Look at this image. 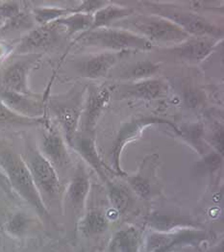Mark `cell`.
Segmentation results:
<instances>
[{"instance_id": "28", "label": "cell", "mask_w": 224, "mask_h": 252, "mask_svg": "<svg viewBox=\"0 0 224 252\" xmlns=\"http://www.w3.org/2000/svg\"><path fill=\"white\" fill-rule=\"evenodd\" d=\"M159 70V64L151 61H143L134 64L129 68L127 75L129 78L145 80L153 76Z\"/></svg>"}, {"instance_id": "31", "label": "cell", "mask_w": 224, "mask_h": 252, "mask_svg": "<svg viewBox=\"0 0 224 252\" xmlns=\"http://www.w3.org/2000/svg\"><path fill=\"white\" fill-rule=\"evenodd\" d=\"M33 17H31L29 14L22 12L15 17L13 20L6 23L1 30L4 32L8 31H15V30H21V29H29L33 26Z\"/></svg>"}, {"instance_id": "24", "label": "cell", "mask_w": 224, "mask_h": 252, "mask_svg": "<svg viewBox=\"0 0 224 252\" xmlns=\"http://www.w3.org/2000/svg\"><path fill=\"white\" fill-rule=\"evenodd\" d=\"M94 21V15L73 13L55 21L68 35H73L80 31H89Z\"/></svg>"}, {"instance_id": "13", "label": "cell", "mask_w": 224, "mask_h": 252, "mask_svg": "<svg viewBox=\"0 0 224 252\" xmlns=\"http://www.w3.org/2000/svg\"><path fill=\"white\" fill-rule=\"evenodd\" d=\"M111 93L106 87L94 88L90 91L84 111V130L92 133L101 115L104 108L109 103Z\"/></svg>"}, {"instance_id": "35", "label": "cell", "mask_w": 224, "mask_h": 252, "mask_svg": "<svg viewBox=\"0 0 224 252\" xmlns=\"http://www.w3.org/2000/svg\"><path fill=\"white\" fill-rule=\"evenodd\" d=\"M224 127H219L214 136H213V144L214 146L217 147V150H218V153H220L221 155H224Z\"/></svg>"}, {"instance_id": "29", "label": "cell", "mask_w": 224, "mask_h": 252, "mask_svg": "<svg viewBox=\"0 0 224 252\" xmlns=\"http://www.w3.org/2000/svg\"><path fill=\"white\" fill-rule=\"evenodd\" d=\"M180 223V220L176 218L160 214L151 215L148 220V224L158 232L171 231V229H174Z\"/></svg>"}, {"instance_id": "32", "label": "cell", "mask_w": 224, "mask_h": 252, "mask_svg": "<svg viewBox=\"0 0 224 252\" xmlns=\"http://www.w3.org/2000/svg\"><path fill=\"white\" fill-rule=\"evenodd\" d=\"M107 4L106 1H81L80 5L73 9V13H81V14H88V15H94L96 11L103 8Z\"/></svg>"}, {"instance_id": "21", "label": "cell", "mask_w": 224, "mask_h": 252, "mask_svg": "<svg viewBox=\"0 0 224 252\" xmlns=\"http://www.w3.org/2000/svg\"><path fill=\"white\" fill-rule=\"evenodd\" d=\"M139 233L134 227H127L114 234L107 252H139Z\"/></svg>"}, {"instance_id": "34", "label": "cell", "mask_w": 224, "mask_h": 252, "mask_svg": "<svg viewBox=\"0 0 224 252\" xmlns=\"http://www.w3.org/2000/svg\"><path fill=\"white\" fill-rule=\"evenodd\" d=\"M185 100L190 108H195L202 101V95L199 92L190 89L185 92Z\"/></svg>"}, {"instance_id": "22", "label": "cell", "mask_w": 224, "mask_h": 252, "mask_svg": "<svg viewBox=\"0 0 224 252\" xmlns=\"http://www.w3.org/2000/svg\"><path fill=\"white\" fill-rule=\"evenodd\" d=\"M133 10L117 5L104 6L94 14V21L90 30L107 27L110 23L132 15ZM89 30V31H90Z\"/></svg>"}, {"instance_id": "14", "label": "cell", "mask_w": 224, "mask_h": 252, "mask_svg": "<svg viewBox=\"0 0 224 252\" xmlns=\"http://www.w3.org/2000/svg\"><path fill=\"white\" fill-rule=\"evenodd\" d=\"M215 38L211 37H196L194 39H189L186 42L180 43L173 49L174 53L189 62H200L211 53L214 45Z\"/></svg>"}, {"instance_id": "16", "label": "cell", "mask_w": 224, "mask_h": 252, "mask_svg": "<svg viewBox=\"0 0 224 252\" xmlns=\"http://www.w3.org/2000/svg\"><path fill=\"white\" fill-rule=\"evenodd\" d=\"M91 188L89 175L83 167H79L75 171L66 190V201L76 210H81L85 206Z\"/></svg>"}, {"instance_id": "36", "label": "cell", "mask_w": 224, "mask_h": 252, "mask_svg": "<svg viewBox=\"0 0 224 252\" xmlns=\"http://www.w3.org/2000/svg\"><path fill=\"white\" fill-rule=\"evenodd\" d=\"M0 187L4 189L5 192H7L8 194L12 195L13 189L11 188V185H10V183H9L8 178L6 177L5 173H4L1 169H0Z\"/></svg>"}, {"instance_id": "26", "label": "cell", "mask_w": 224, "mask_h": 252, "mask_svg": "<svg viewBox=\"0 0 224 252\" xmlns=\"http://www.w3.org/2000/svg\"><path fill=\"white\" fill-rule=\"evenodd\" d=\"M30 219L27 214L23 212L15 213L10 217L5 224V231L12 238H22L29 229Z\"/></svg>"}, {"instance_id": "17", "label": "cell", "mask_w": 224, "mask_h": 252, "mask_svg": "<svg viewBox=\"0 0 224 252\" xmlns=\"http://www.w3.org/2000/svg\"><path fill=\"white\" fill-rule=\"evenodd\" d=\"M71 147H73L80 155L82 158L89 163V165L96 170V172L100 175L105 181H107V177L105 174L106 170H111V168L103 162L96 150L95 140L92 137H75Z\"/></svg>"}, {"instance_id": "19", "label": "cell", "mask_w": 224, "mask_h": 252, "mask_svg": "<svg viewBox=\"0 0 224 252\" xmlns=\"http://www.w3.org/2000/svg\"><path fill=\"white\" fill-rule=\"evenodd\" d=\"M123 92L127 96L144 100H153L161 97L165 94L166 85L161 80L145 79L138 83L127 86Z\"/></svg>"}, {"instance_id": "30", "label": "cell", "mask_w": 224, "mask_h": 252, "mask_svg": "<svg viewBox=\"0 0 224 252\" xmlns=\"http://www.w3.org/2000/svg\"><path fill=\"white\" fill-rule=\"evenodd\" d=\"M21 12V3L18 1L0 2V29Z\"/></svg>"}, {"instance_id": "6", "label": "cell", "mask_w": 224, "mask_h": 252, "mask_svg": "<svg viewBox=\"0 0 224 252\" xmlns=\"http://www.w3.org/2000/svg\"><path fill=\"white\" fill-rule=\"evenodd\" d=\"M152 8L156 10L157 16L172 21L189 35L218 38L223 33L221 29L198 15L183 11L168 10L165 8L163 9L158 5H154Z\"/></svg>"}, {"instance_id": "27", "label": "cell", "mask_w": 224, "mask_h": 252, "mask_svg": "<svg viewBox=\"0 0 224 252\" xmlns=\"http://www.w3.org/2000/svg\"><path fill=\"white\" fill-rule=\"evenodd\" d=\"M108 183V193L111 204L118 214H123L130 207L131 197L128 191L122 186Z\"/></svg>"}, {"instance_id": "8", "label": "cell", "mask_w": 224, "mask_h": 252, "mask_svg": "<svg viewBox=\"0 0 224 252\" xmlns=\"http://www.w3.org/2000/svg\"><path fill=\"white\" fill-rule=\"evenodd\" d=\"M49 108L64 131L65 142L71 147L80 123L81 104L71 98L52 99Z\"/></svg>"}, {"instance_id": "1", "label": "cell", "mask_w": 224, "mask_h": 252, "mask_svg": "<svg viewBox=\"0 0 224 252\" xmlns=\"http://www.w3.org/2000/svg\"><path fill=\"white\" fill-rule=\"evenodd\" d=\"M0 168L8 178L12 189L16 190L41 217H48L46 205L21 155L11 151L1 152Z\"/></svg>"}, {"instance_id": "12", "label": "cell", "mask_w": 224, "mask_h": 252, "mask_svg": "<svg viewBox=\"0 0 224 252\" xmlns=\"http://www.w3.org/2000/svg\"><path fill=\"white\" fill-rule=\"evenodd\" d=\"M41 138V153L52 164L54 168L65 165L68 161V153L61 134L48 123Z\"/></svg>"}, {"instance_id": "7", "label": "cell", "mask_w": 224, "mask_h": 252, "mask_svg": "<svg viewBox=\"0 0 224 252\" xmlns=\"http://www.w3.org/2000/svg\"><path fill=\"white\" fill-rule=\"evenodd\" d=\"M166 125L169 126L175 132H179L176 126H174L171 123H168L167 121L162 120L160 118H154V117H143L140 119L133 120L131 122L125 123L123 126L121 127L119 131V135L117 139L114 142V145L112 147V159H113V164H114V168L117 174L123 175V176H127L126 173L123 171L121 168V156L123 152V147H125L128 143L132 142L134 139L138 138L141 132H143V129L146 128L147 126H153V125Z\"/></svg>"}, {"instance_id": "4", "label": "cell", "mask_w": 224, "mask_h": 252, "mask_svg": "<svg viewBox=\"0 0 224 252\" xmlns=\"http://www.w3.org/2000/svg\"><path fill=\"white\" fill-rule=\"evenodd\" d=\"M209 238L207 232L192 228L175 232H156L147 238L145 252H174L187 246H197Z\"/></svg>"}, {"instance_id": "9", "label": "cell", "mask_w": 224, "mask_h": 252, "mask_svg": "<svg viewBox=\"0 0 224 252\" xmlns=\"http://www.w3.org/2000/svg\"><path fill=\"white\" fill-rule=\"evenodd\" d=\"M60 26L55 22L30 30L16 48L17 54H37V51L53 46L60 38Z\"/></svg>"}, {"instance_id": "10", "label": "cell", "mask_w": 224, "mask_h": 252, "mask_svg": "<svg viewBox=\"0 0 224 252\" xmlns=\"http://www.w3.org/2000/svg\"><path fill=\"white\" fill-rule=\"evenodd\" d=\"M40 57L41 55L38 53L29 54L26 58L11 63L2 74V89L22 94H34L28 86V75Z\"/></svg>"}, {"instance_id": "3", "label": "cell", "mask_w": 224, "mask_h": 252, "mask_svg": "<svg viewBox=\"0 0 224 252\" xmlns=\"http://www.w3.org/2000/svg\"><path fill=\"white\" fill-rule=\"evenodd\" d=\"M123 25L130 30L136 29L134 33L143 36L152 44L153 42L182 43L190 39V35L178 25L157 15L129 19L124 21Z\"/></svg>"}, {"instance_id": "2", "label": "cell", "mask_w": 224, "mask_h": 252, "mask_svg": "<svg viewBox=\"0 0 224 252\" xmlns=\"http://www.w3.org/2000/svg\"><path fill=\"white\" fill-rule=\"evenodd\" d=\"M78 42L113 51L150 50L153 44L147 39L124 28L102 27L83 33Z\"/></svg>"}, {"instance_id": "5", "label": "cell", "mask_w": 224, "mask_h": 252, "mask_svg": "<svg viewBox=\"0 0 224 252\" xmlns=\"http://www.w3.org/2000/svg\"><path fill=\"white\" fill-rule=\"evenodd\" d=\"M25 163L31 172L42 199L43 196L54 197L60 192L61 184L57 171L52 164L41 154L40 150H30Z\"/></svg>"}, {"instance_id": "25", "label": "cell", "mask_w": 224, "mask_h": 252, "mask_svg": "<svg viewBox=\"0 0 224 252\" xmlns=\"http://www.w3.org/2000/svg\"><path fill=\"white\" fill-rule=\"evenodd\" d=\"M73 14V9L62 7H37L32 11V17L40 26L46 25Z\"/></svg>"}, {"instance_id": "15", "label": "cell", "mask_w": 224, "mask_h": 252, "mask_svg": "<svg viewBox=\"0 0 224 252\" xmlns=\"http://www.w3.org/2000/svg\"><path fill=\"white\" fill-rule=\"evenodd\" d=\"M158 156L153 154L143 161V167L140 171L128 177V183L134 191L143 198H148L153 193V178L155 177L156 158Z\"/></svg>"}, {"instance_id": "20", "label": "cell", "mask_w": 224, "mask_h": 252, "mask_svg": "<svg viewBox=\"0 0 224 252\" xmlns=\"http://www.w3.org/2000/svg\"><path fill=\"white\" fill-rule=\"evenodd\" d=\"M47 123L48 121L45 116L41 118H28L21 116L0 101V129L44 126Z\"/></svg>"}, {"instance_id": "23", "label": "cell", "mask_w": 224, "mask_h": 252, "mask_svg": "<svg viewBox=\"0 0 224 252\" xmlns=\"http://www.w3.org/2000/svg\"><path fill=\"white\" fill-rule=\"evenodd\" d=\"M108 228V220L106 216L97 210L88 212L79 222V230L86 237H92L102 234Z\"/></svg>"}, {"instance_id": "33", "label": "cell", "mask_w": 224, "mask_h": 252, "mask_svg": "<svg viewBox=\"0 0 224 252\" xmlns=\"http://www.w3.org/2000/svg\"><path fill=\"white\" fill-rule=\"evenodd\" d=\"M222 163H223V155H221L218 152H214L207 155L204 158L203 162L200 165L199 168H202L206 171H214L221 167Z\"/></svg>"}, {"instance_id": "11", "label": "cell", "mask_w": 224, "mask_h": 252, "mask_svg": "<svg viewBox=\"0 0 224 252\" xmlns=\"http://www.w3.org/2000/svg\"><path fill=\"white\" fill-rule=\"evenodd\" d=\"M0 101L21 116L28 118L44 117V101L35 94H22L1 88Z\"/></svg>"}, {"instance_id": "18", "label": "cell", "mask_w": 224, "mask_h": 252, "mask_svg": "<svg viewBox=\"0 0 224 252\" xmlns=\"http://www.w3.org/2000/svg\"><path fill=\"white\" fill-rule=\"evenodd\" d=\"M121 54L100 53L80 63L79 69L82 75L88 78L96 79L107 75L109 70L117 63Z\"/></svg>"}]
</instances>
